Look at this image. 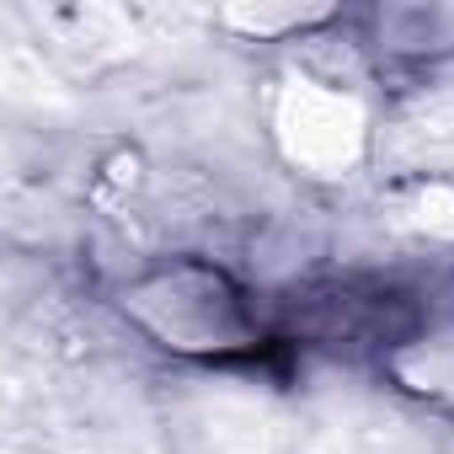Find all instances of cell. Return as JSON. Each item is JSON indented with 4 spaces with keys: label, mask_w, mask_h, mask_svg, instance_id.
Wrapping results in <instances>:
<instances>
[{
    "label": "cell",
    "mask_w": 454,
    "mask_h": 454,
    "mask_svg": "<svg viewBox=\"0 0 454 454\" xmlns=\"http://www.w3.org/2000/svg\"><path fill=\"white\" fill-rule=\"evenodd\" d=\"M118 305L145 337L192 358H231L273 342V321L257 310V294L203 257H176L155 273L129 278Z\"/></svg>",
    "instance_id": "cell-1"
},
{
    "label": "cell",
    "mask_w": 454,
    "mask_h": 454,
    "mask_svg": "<svg viewBox=\"0 0 454 454\" xmlns=\"http://www.w3.org/2000/svg\"><path fill=\"white\" fill-rule=\"evenodd\" d=\"M374 33L364 38L390 65H433L454 54V12L449 6H395L369 17Z\"/></svg>",
    "instance_id": "cell-2"
}]
</instances>
